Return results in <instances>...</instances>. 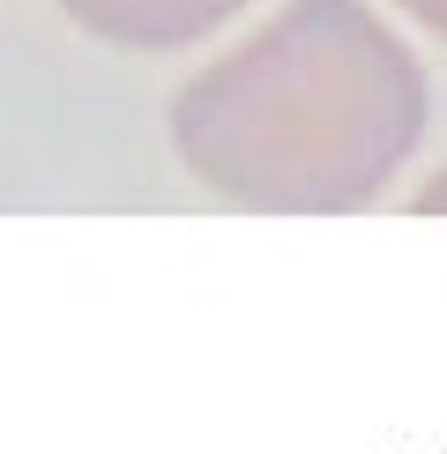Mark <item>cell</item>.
I'll list each match as a JSON object with an SVG mask.
<instances>
[{
  "label": "cell",
  "instance_id": "obj_4",
  "mask_svg": "<svg viewBox=\"0 0 447 454\" xmlns=\"http://www.w3.org/2000/svg\"><path fill=\"white\" fill-rule=\"evenodd\" d=\"M410 209H418V216H447V164L418 186V201H410Z\"/></svg>",
  "mask_w": 447,
  "mask_h": 454
},
{
  "label": "cell",
  "instance_id": "obj_3",
  "mask_svg": "<svg viewBox=\"0 0 447 454\" xmlns=\"http://www.w3.org/2000/svg\"><path fill=\"white\" fill-rule=\"evenodd\" d=\"M396 15H410L425 37H440V45H447V0H396Z\"/></svg>",
  "mask_w": 447,
  "mask_h": 454
},
{
  "label": "cell",
  "instance_id": "obj_1",
  "mask_svg": "<svg viewBox=\"0 0 447 454\" xmlns=\"http://www.w3.org/2000/svg\"><path fill=\"white\" fill-rule=\"evenodd\" d=\"M433 120V82L372 0H284L172 98L194 186L247 216H358Z\"/></svg>",
  "mask_w": 447,
  "mask_h": 454
},
{
  "label": "cell",
  "instance_id": "obj_2",
  "mask_svg": "<svg viewBox=\"0 0 447 454\" xmlns=\"http://www.w3.org/2000/svg\"><path fill=\"white\" fill-rule=\"evenodd\" d=\"M254 0H60L74 30H90L98 45L120 52H186L224 23H239Z\"/></svg>",
  "mask_w": 447,
  "mask_h": 454
}]
</instances>
